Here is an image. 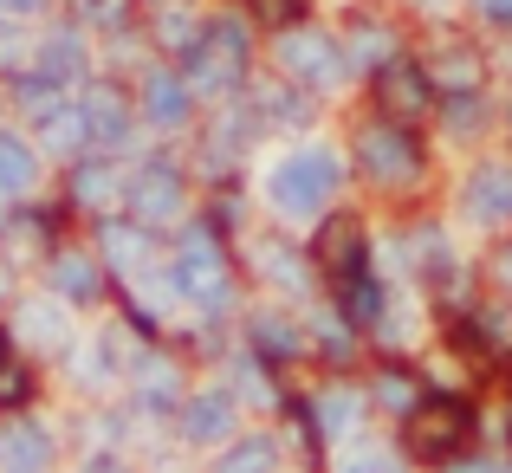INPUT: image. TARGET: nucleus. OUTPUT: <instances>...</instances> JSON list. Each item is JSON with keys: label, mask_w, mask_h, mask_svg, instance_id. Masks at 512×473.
Wrapping results in <instances>:
<instances>
[{"label": "nucleus", "mask_w": 512, "mask_h": 473, "mask_svg": "<svg viewBox=\"0 0 512 473\" xmlns=\"http://www.w3.org/2000/svg\"><path fill=\"white\" fill-rule=\"evenodd\" d=\"M78 7H85L91 26H124L130 20V0H78Z\"/></svg>", "instance_id": "obj_30"}, {"label": "nucleus", "mask_w": 512, "mask_h": 473, "mask_svg": "<svg viewBox=\"0 0 512 473\" xmlns=\"http://www.w3.org/2000/svg\"><path fill=\"white\" fill-rule=\"evenodd\" d=\"M253 13H260V20H273V26H292L305 13V0H253Z\"/></svg>", "instance_id": "obj_32"}, {"label": "nucleus", "mask_w": 512, "mask_h": 473, "mask_svg": "<svg viewBox=\"0 0 512 473\" xmlns=\"http://www.w3.org/2000/svg\"><path fill=\"white\" fill-rule=\"evenodd\" d=\"M383 402H396V409H402V402H409V409H415V389L402 383V376H383Z\"/></svg>", "instance_id": "obj_34"}, {"label": "nucleus", "mask_w": 512, "mask_h": 473, "mask_svg": "<svg viewBox=\"0 0 512 473\" xmlns=\"http://www.w3.org/2000/svg\"><path fill=\"white\" fill-rule=\"evenodd\" d=\"M39 137L52 143V150H78V143H91V130H85V111H72V104H52V111H39Z\"/></svg>", "instance_id": "obj_24"}, {"label": "nucleus", "mask_w": 512, "mask_h": 473, "mask_svg": "<svg viewBox=\"0 0 512 473\" xmlns=\"http://www.w3.org/2000/svg\"><path fill=\"white\" fill-rule=\"evenodd\" d=\"M182 78L195 91H234L247 78V26L240 20H208L182 46Z\"/></svg>", "instance_id": "obj_1"}, {"label": "nucleus", "mask_w": 512, "mask_h": 473, "mask_svg": "<svg viewBox=\"0 0 512 473\" xmlns=\"http://www.w3.org/2000/svg\"><path fill=\"white\" fill-rule=\"evenodd\" d=\"M467 214H474L480 227L512 221V169L506 162H480V169L467 175Z\"/></svg>", "instance_id": "obj_10"}, {"label": "nucleus", "mask_w": 512, "mask_h": 473, "mask_svg": "<svg viewBox=\"0 0 512 473\" xmlns=\"http://www.w3.org/2000/svg\"><path fill=\"white\" fill-rule=\"evenodd\" d=\"M500 279H506V286H512V240H506V247H500Z\"/></svg>", "instance_id": "obj_38"}, {"label": "nucleus", "mask_w": 512, "mask_h": 473, "mask_svg": "<svg viewBox=\"0 0 512 473\" xmlns=\"http://www.w3.org/2000/svg\"><path fill=\"white\" fill-rule=\"evenodd\" d=\"M480 13H487L493 26H512V0H480Z\"/></svg>", "instance_id": "obj_36"}, {"label": "nucleus", "mask_w": 512, "mask_h": 473, "mask_svg": "<svg viewBox=\"0 0 512 473\" xmlns=\"http://www.w3.org/2000/svg\"><path fill=\"white\" fill-rule=\"evenodd\" d=\"M33 72H46L52 85L65 91L72 78H85V39H78V33H52L46 46H39V65H33Z\"/></svg>", "instance_id": "obj_19"}, {"label": "nucleus", "mask_w": 512, "mask_h": 473, "mask_svg": "<svg viewBox=\"0 0 512 473\" xmlns=\"http://www.w3.org/2000/svg\"><path fill=\"white\" fill-rule=\"evenodd\" d=\"M312 260L325 266L331 279H344L350 266H363V234H357V221H350V214H338V221H325V234H318Z\"/></svg>", "instance_id": "obj_14"}, {"label": "nucleus", "mask_w": 512, "mask_h": 473, "mask_svg": "<svg viewBox=\"0 0 512 473\" xmlns=\"http://www.w3.org/2000/svg\"><path fill=\"white\" fill-rule=\"evenodd\" d=\"M338 292H344V318L350 324H376L383 318V286L370 279V266H350V273L338 279Z\"/></svg>", "instance_id": "obj_21"}, {"label": "nucleus", "mask_w": 512, "mask_h": 473, "mask_svg": "<svg viewBox=\"0 0 512 473\" xmlns=\"http://www.w3.org/2000/svg\"><path fill=\"white\" fill-rule=\"evenodd\" d=\"M247 337H253V350H260V357H273V363H292L305 350V331L292 318H279V312H253L247 318Z\"/></svg>", "instance_id": "obj_16"}, {"label": "nucleus", "mask_w": 512, "mask_h": 473, "mask_svg": "<svg viewBox=\"0 0 512 473\" xmlns=\"http://www.w3.org/2000/svg\"><path fill=\"white\" fill-rule=\"evenodd\" d=\"M376 98H383V111L396 117V124H409V117H422L428 104H435V78L396 52L389 65H376Z\"/></svg>", "instance_id": "obj_8"}, {"label": "nucleus", "mask_w": 512, "mask_h": 473, "mask_svg": "<svg viewBox=\"0 0 512 473\" xmlns=\"http://www.w3.org/2000/svg\"><path fill=\"white\" fill-rule=\"evenodd\" d=\"M487 473H512V467H487Z\"/></svg>", "instance_id": "obj_40"}, {"label": "nucleus", "mask_w": 512, "mask_h": 473, "mask_svg": "<svg viewBox=\"0 0 512 473\" xmlns=\"http://www.w3.org/2000/svg\"><path fill=\"white\" fill-rule=\"evenodd\" d=\"M448 467H454V461H448ZM454 473H487V467H454Z\"/></svg>", "instance_id": "obj_39"}, {"label": "nucleus", "mask_w": 512, "mask_h": 473, "mask_svg": "<svg viewBox=\"0 0 512 473\" xmlns=\"http://www.w3.org/2000/svg\"><path fill=\"white\" fill-rule=\"evenodd\" d=\"M52 292H59V299H72V305H91L104 292L98 260H91V253H59V260H52Z\"/></svg>", "instance_id": "obj_17"}, {"label": "nucleus", "mask_w": 512, "mask_h": 473, "mask_svg": "<svg viewBox=\"0 0 512 473\" xmlns=\"http://www.w3.org/2000/svg\"><path fill=\"white\" fill-rule=\"evenodd\" d=\"M46 0H0V20H33Z\"/></svg>", "instance_id": "obj_35"}, {"label": "nucleus", "mask_w": 512, "mask_h": 473, "mask_svg": "<svg viewBox=\"0 0 512 473\" xmlns=\"http://www.w3.org/2000/svg\"><path fill=\"white\" fill-rule=\"evenodd\" d=\"M338 182H344V162L331 156V150H299V156H286L273 169V182H266V195H273V208L279 214H318L331 195H338Z\"/></svg>", "instance_id": "obj_3"}, {"label": "nucleus", "mask_w": 512, "mask_h": 473, "mask_svg": "<svg viewBox=\"0 0 512 473\" xmlns=\"http://www.w3.org/2000/svg\"><path fill=\"white\" fill-rule=\"evenodd\" d=\"M78 473H124V467H117L111 454H98V461H85V467H78Z\"/></svg>", "instance_id": "obj_37"}, {"label": "nucleus", "mask_w": 512, "mask_h": 473, "mask_svg": "<svg viewBox=\"0 0 512 473\" xmlns=\"http://www.w3.org/2000/svg\"><path fill=\"white\" fill-rule=\"evenodd\" d=\"M214 473H279V441H273V435L234 441V448L221 454V467H214Z\"/></svg>", "instance_id": "obj_23"}, {"label": "nucleus", "mask_w": 512, "mask_h": 473, "mask_svg": "<svg viewBox=\"0 0 512 473\" xmlns=\"http://www.w3.org/2000/svg\"><path fill=\"white\" fill-rule=\"evenodd\" d=\"M467 435H474V415H467V402H454V396H422L409 409V422H402L409 454L428 461V467H448L454 454L467 448Z\"/></svg>", "instance_id": "obj_4"}, {"label": "nucleus", "mask_w": 512, "mask_h": 473, "mask_svg": "<svg viewBox=\"0 0 512 473\" xmlns=\"http://www.w3.org/2000/svg\"><path fill=\"white\" fill-rule=\"evenodd\" d=\"M124 201H130V214H137L143 227H169L175 214H182V201H188V182H182V169H175L169 156H143V169L130 175Z\"/></svg>", "instance_id": "obj_6"}, {"label": "nucleus", "mask_w": 512, "mask_h": 473, "mask_svg": "<svg viewBox=\"0 0 512 473\" xmlns=\"http://www.w3.org/2000/svg\"><path fill=\"white\" fill-rule=\"evenodd\" d=\"M39 175V156L26 137H13V130H0V195H26Z\"/></svg>", "instance_id": "obj_20"}, {"label": "nucleus", "mask_w": 512, "mask_h": 473, "mask_svg": "<svg viewBox=\"0 0 512 473\" xmlns=\"http://www.w3.org/2000/svg\"><path fill=\"white\" fill-rule=\"evenodd\" d=\"M435 78L448 91H480V59L467 46H454V52H441V65H435Z\"/></svg>", "instance_id": "obj_27"}, {"label": "nucleus", "mask_w": 512, "mask_h": 473, "mask_svg": "<svg viewBox=\"0 0 512 473\" xmlns=\"http://www.w3.org/2000/svg\"><path fill=\"white\" fill-rule=\"evenodd\" d=\"M318 415H325V422H318L325 435H344L350 415H357V402H350V396H331V402H318Z\"/></svg>", "instance_id": "obj_31"}, {"label": "nucleus", "mask_w": 512, "mask_h": 473, "mask_svg": "<svg viewBox=\"0 0 512 473\" xmlns=\"http://www.w3.org/2000/svg\"><path fill=\"white\" fill-rule=\"evenodd\" d=\"M182 435L195 441V448L227 441V435H234V396H227V389H201V396H188L182 402Z\"/></svg>", "instance_id": "obj_11"}, {"label": "nucleus", "mask_w": 512, "mask_h": 473, "mask_svg": "<svg viewBox=\"0 0 512 473\" xmlns=\"http://www.w3.org/2000/svg\"><path fill=\"white\" fill-rule=\"evenodd\" d=\"M137 396H143V409H182V383H175V363L163 357H150V363H137Z\"/></svg>", "instance_id": "obj_22"}, {"label": "nucleus", "mask_w": 512, "mask_h": 473, "mask_svg": "<svg viewBox=\"0 0 512 473\" xmlns=\"http://www.w3.org/2000/svg\"><path fill=\"white\" fill-rule=\"evenodd\" d=\"M98 240H104V260L124 266V273H143V266H150V227H143L137 214H130V221H104Z\"/></svg>", "instance_id": "obj_15"}, {"label": "nucleus", "mask_w": 512, "mask_h": 473, "mask_svg": "<svg viewBox=\"0 0 512 473\" xmlns=\"http://www.w3.org/2000/svg\"><path fill=\"white\" fill-rule=\"evenodd\" d=\"M279 65H286V78H299V85H338V78L350 72V52L338 46V39H325V33H292L286 26V39H279Z\"/></svg>", "instance_id": "obj_7"}, {"label": "nucleus", "mask_w": 512, "mask_h": 473, "mask_svg": "<svg viewBox=\"0 0 512 473\" xmlns=\"http://www.w3.org/2000/svg\"><path fill=\"white\" fill-rule=\"evenodd\" d=\"M0 292H7V273H0Z\"/></svg>", "instance_id": "obj_41"}, {"label": "nucleus", "mask_w": 512, "mask_h": 473, "mask_svg": "<svg viewBox=\"0 0 512 473\" xmlns=\"http://www.w3.org/2000/svg\"><path fill=\"white\" fill-rule=\"evenodd\" d=\"M344 473H402V461H396V454H350V461H344Z\"/></svg>", "instance_id": "obj_33"}, {"label": "nucleus", "mask_w": 512, "mask_h": 473, "mask_svg": "<svg viewBox=\"0 0 512 473\" xmlns=\"http://www.w3.org/2000/svg\"><path fill=\"white\" fill-rule=\"evenodd\" d=\"M441 117H448V130H461V137L480 130V91H448V111Z\"/></svg>", "instance_id": "obj_28"}, {"label": "nucleus", "mask_w": 512, "mask_h": 473, "mask_svg": "<svg viewBox=\"0 0 512 473\" xmlns=\"http://www.w3.org/2000/svg\"><path fill=\"white\" fill-rule=\"evenodd\" d=\"M260 111L273 117V124H305V117H312V111H305V98H292V91H266Z\"/></svg>", "instance_id": "obj_29"}, {"label": "nucleus", "mask_w": 512, "mask_h": 473, "mask_svg": "<svg viewBox=\"0 0 512 473\" xmlns=\"http://www.w3.org/2000/svg\"><path fill=\"white\" fill-rule=\"evenodd\" d=\"M169 279H175V292H182L188 305L221 312L227 292H234V273H227V253H221V240H214V227H182Z\"/></svg>", "instance_id": "obj_2"}, {"label": "nucleus", "mask_w": 512, "mask_h": 473, "mask_svg": "<svg viewBox=\"0 0 512 473\" xmlns=\"http://www.w3.org/2000/svg\"><path fill=\"white\" fill-rule=\"evenodd\" d=\"M72 201H78V208H91V214L117 208V162H104V156L78 162V169H72Z\"/></svg>", "instance_id": "obj_18"}, {"label": "nucleus", "mask_w": 512, "mask_h": 473, "mask_svg": "<svg viewBox=\"0 0 512 473\" xmlns=\"http://www.w3.org/2000/svg\"><path fill=\"white\" fill-rule=\"evenodd\" d=\"M78 111H85V130H91V143H98V150L130 143V98H124L117 85H91Z\"/></svg>", "instance_id": "obj_9"}, {"label": "nucleus", "mask_w": 512, "mask_h": 473, "mask_svg": "<svg viewBox=\"0 0 512 473\" xmlns=\"http://www.w3.org/2000/svg\"><path fill=\"white\" fill-rule=\"evenodd\" d=\"M188 111H195V85H188L182 72H150L143 78V117H150V124L175 130V124H188Z\"/></svg>", "instance_id": "obj_12"}, {"label": "nucleus", "mask_w": 512, "mask_h": 473, "mask_svg": "<svg viewBox=\"0 0 512 473\" xmlns=\"http://www.w3.org/2000/svg\"><path fill=\"white\" fill-rule=\"evenodd\" d=\"M52 467V435L33 422H7L0 428V473H46Z\"/></svg>", "instance_id": "obj_13"}, {"label": "nucleus", "mask_w": 512, "mask_h": 473, "mask_svg": "<svg viewBox=\"0 0 512 473\" xmlns=\"http://www.w3.org/2000/svg\"><path fill=\"white\" fill-rule=\"evenodd\" d=\"M357 162L370 169V182L402 188V182H415V175H422V143H415L409 130L389 117V124H370L357 137Z\"/></svg>", "instance_id": "obj_5"}, {"label": "nucleus", "mask_w": 512, "mask_h": 473, "mask_svg": "<svg viewBox=\"0 0 512 473\" xmlns=\"http://www.w3.org/2000/svg\"><path fill=\"white\" fill-rule=\"evenodd\" d=\"M26 396H33V376L13 357V337H0V409H20Z\"/></svg>", "instance_id": "obj_25"}, {"label": "nucleus", "mask_w": 512, "mask_h": 473, "mask_svg": "<svg viewBox=\"0 0 512 473\" xmlns=\"http://www.w3.org/2000/svg\"><path fill=\"white\" fill-rule=\"evenodd\" d=\"M20 331L33 337V344H46V350H65V344H72V331L59 324L52 305H20Z\"/></svg>", "instance_id": "obj_26"}]
</instances>
